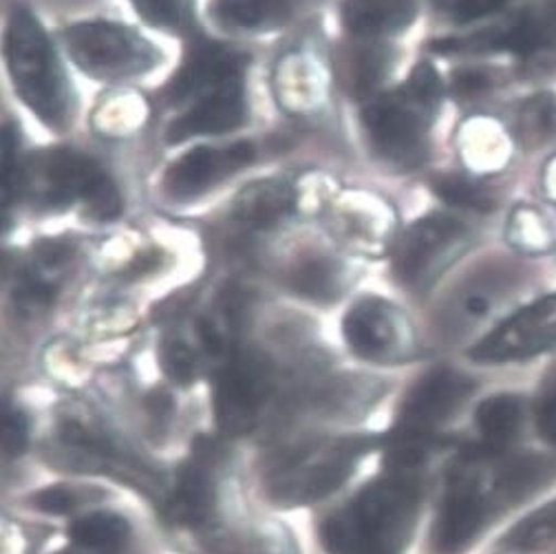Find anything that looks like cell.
Instances as JSON below:
<instances>
[{
    "label": "cell",
    "mask_w": 556,
    "mask_h": 554,
    "mask_svg": "<svg viewBox=\"0 0 556 554\" xmlns=\"http://www.w3.org/2000/svg\"><path fill=\"white\" fill-rule=\"evenodd\" d=\"M382 446L384 431L363 429L309 431L265 444L258 459V498L276 511L325 504Z\"/></svg>",
    "instance_id": "277c9868"
},
{
    "label": "cell",
    "mask_w": 556,
    "mask_h": 554,
    "mask_svg": "<svg viewBox=\"0 0 556 554\" xmlns=\"http://www.w3.org/2000/svg\"><path fill=\"white\" fill-rule=\"evenodd\" d=\"M415 10V0H344L342 21L352 34L376 38L408 27Z\"/></svg>",
    "instance_id": "7402d4cb"
},
{
    "label": "cell",
    "mask_w": 556,
    "mask_h": 554,
    "mask_svg": "<svg viewBox=\"0 0 556 554\" xmlns=\"http://www.w3.org/2000/svg\"><path fill=\"white\" fill-rule=\"evenodd\" d=\"M350 352L371 365H404L422 354L408 318L382 299H363L342 318Z\"/></svg>",
    "instance_id": "9c48e42d"
},
{
    "label": "cell",
    "mask_w": 556,
    "mask_h": 554,
    "mask_svg": "<svg viewBox=\"0 0 556 554\" xmlns=\"http://www.w3.org/2000/svg\"><path fill=\"white\" fill-rule=\"evenodd\" d=\"M115 493L93 479H62L47 483L23 498V508L47 519H74L93 508L109 506Z\"/></svg>",
    "instance_id": "ac0fdd59"
},
{
    "label": "cell",
    "mask_w": 556,
    "mask_h": 554,
    "mask_svg": "<svg viewBox=\"0 0 556 554\" xmlns=\"http://www.w3.org/2000/svg\"><path fill=\"white\" fill-rule=\"evenodd\" d=\"M68 256V250L62 245V243H42L40 250H38V259L47 265V267H58L62 261H66Z\"/></svg>",
    "instance_id": "60d3db41"
},
{
    "label": "cell",
    "mask_w": 556,
    "mask_h": 554,
    "mask_svg": "<svg viewBox=\"0 0 556 554\" xmlns=\"http://www.w3.org/2000/svg\"><path fill=\"white\" fill-rule=\"evenodd\" d=\"M74 62L102 80L132 78L157 64V51L137 32L115 23H78L62 32Z\"/></svg>",
    "instance_id": "52a82bcc"
},
{
    "label": "cell",
    "mask_w": 556,
    "mask_h": 554,
    "mask_svg": "<svg viewBox=\"0 0 556 554\" xmlns=\"http://www.w3.org/2000/svg\"><path fill=\"white\" fill-rule=\"evenodd\" d=\"M536 427L549 444L556 446V376L547 380L536 404Z\"/></svg>",
    "instance_id": "8d00e7d4"
},
{
    "label": "cell",
    "mask_w": 556,
    "mask_h": 554,
    "mask_svg": "<svg viewBox=\"0 0 556 554\" xmlns=\"http://www.w3.org/2000/svg\"><path fill=\"white\" fill-rule=\"evenodd\" d=\"M545 192L552 201H556V158L549 162L545 171Z\"/></svg>",
    "instance_id": "b9f144b4"
},
{
    "label": "cell",
    "mask_w": 556,
    "mask_h": 554,
    "mask_svg": "<svg viewBox=\"0 0 556 554\" xmlns=\"http://www.w3.org/2000/svg\"><path fill=\"white\" fill-rule=\"evenodd\" d=\"M435 192L451 205L464 207V211H475V213H489L495 205L491 192L483 186L459 177V175H448L438 179Z\"/></svg>",
    "instance_id": "4dcf8cb0"
},
{
    "label": "cell",
    "mask_w": 556,
    "mask_h": 554,
    "mask_svg": "<svg viewBox=\"0 0 556 554\" xmlns=\"http://www.w3.org/2000/svg\"><path fill=\"white\" fill-rule=\"evenodd\" d=\"M508 241L528 254H547L556 245V237L547 219L532 205H519L513 213Z\"/></svg>",
    "instance_id": "484cf974"
},
{
    "label": "cell",
    "mask_w": 556,
    "mask_h": 554,
    "mask_svg": "<svg viewBox=\"0 0 556 554\" xmlns=\"http://www.w3.org/2000/svg\"><path fill=\"white\" fill-rule=\"evenodd\" d=\"M410 102L422 106L429 113H435L442 100V80L431 64H417L408 83L400 89Z\"/></svg>",
    "instance_id": "d6a6232c"
},
{
    "label": "cell",
    "mask_w": 556,
    "mask_h": 554,
    "mask_svg": "<svg viewBox=\"0 0 556 554\" xmlns=\"http://www.w3.org/2000/svg\"><path fill=\"white\" fill-rule=\"evenodd\" d=\"M42 462L62 475L126 487L153 508L166 498L173 464L162 462L122 413L87 400H64L38 438Z\"/></svg>",
    "instance_id": "6da1fadb"
},
{
    "label": "cell",
    "mask_w": 556,
    "mask_h": 554,
    "mask_svg": "<svg viewBox=\"0 0 556 554\" xmlns=\"http://www.w3.org/2000/svg\"><path fill=\"white\" fill-rule=\"evenodd\" d=\"M12 83L21 100L49 126L62 128L68 117L66 85L53 47L27 10H16L5 45Z\"/></svg>",
    "instance_id": "8992f818"
},
{
    "label": "cell",
    "mask_w": 556,
    "mask_h": 554,
    "mask_svg": "<svg viewBox=\"0 0 556 554\" xmlns=\"http://www.w3.org/2000/svg\"><path fill=\"white\" fill-rule=\"evenodd\" d=\"M508 0H459L455 5V18L459 23H470L493 14L495 10L504 8Z\"/></svg>",
    "instance_id": "f35d334b"
},
{
    "label": "cell",
    "mask_w": 556,
    "mask_h": 554,
    "mask_svg": "<svg viewBox=\"0 0 556 554\" xmlns=\"http://www.w3.org/2000/svg\"><path fill=\"white\" fill-rule=\"evenodd\" d=\"M245 119V100L241 80H232L215 91L197 98L168 128V142L179 144L197 135H217L241 126Z\"/></svg>",
    "instance_id": "e0dca14e"
},
{
    "label": "cell",
    "mask_w": 556,
    "mask_h": 554,
    "mask_svg": "<svg viewBox=\"0 0 556 554\" xmlns=\"http://www.w3.org/2000/svg\"><path fill=\"white\" fill-rule=\"evenodd\" d=\"M294 8V0H213L211 14L224 27L263 29L281 25Z\"/></svg>",
    "instance_id": "603a6c76"
},
{
    "label": "cell",
    "mask_w": 556,
    "mask_h": 554,
    "mask_svg": "<svg viewBox=\"0 0 556 554\" xmlns=\"http://www.w3.org/2000/svg\"><path fill=\"white\" fill-rule=\"evenodd\" d=\"M438 3H442V5H453V8H455V5L459 3V0H438Z\"/></svg>",
    "instance_id": "7bdbcfd3"
},
{
    "label": "cell",
    "mask_w": 556,
    "mask_h": 554,
    "mask_svg": "<svg viewBox=\"0 0 556 554\" xmlns=\"http://www.w3.org/2000/svg\"><path fill=\"white\" fill-rule=\"evenodd\" d=\"M55 526L45 521L23 519L5 513L3 517V554H40L49 539H53Z\"/></svg>",
    "instance_id": "83f0119b"
},
{
    "label": "cell",
    "mask_w": 556,
    "mask_h": 554,
    "mask_svg": "<svg viewBox=\"0 0 556 554\" xmlns=\"http://www.w3.org/2000/svg\"><path fill=\"white\" fill-rule=\"evenodd\" d=\"M556 543V500L539 506L515 524L500 541L504 552H539Z\"/></svg>",
    "instance_id": "cb8c5ba5"
},
{
    "label": "cell",
    "mask_w": 556,
    "mask_h": 554,
    "mask_svg": "<svg viewBox=\"0 0 556 554\" xmlns=\"http://www.w3.org/2000/svg\"><path fill=\"white\" fill-rule=\"evenodd\" d=\"M290 205V194L283 186H258L256 190L248 192L241 201V215L248 222L265 224L281 217Z\"/></svg>",
    "instance_id": "1f68e13d"
},
{
    "label": "cell",
    "mask_w": 556,
    "mask_h": 554,
    "mask_svg": "<svg viewBox=\"0 0 556 554\" xmlns=\"http://www.w3.org/2000/svg\"><path fill=\"white\" fill-rule=\"evenodd\" d=\"M556 350V292L534 301L483 336L468 358L477 365H504Z\"/></svg>",
    "instance_id": "8fae6325"
},
{
    "label": "cell",
    "mask_w": 556,
    "mask_h": 554,
    "mask_svg": "<svg viewBox=\"0 0 556 554\" xmlns=\"http://www.w3.org/2000/svg\"><path fill=\"white\" fill-rule=\"evenodd\" d=\"M31 184L51 207L80 199L98 219H113L122 211V199L104 171L72 151L42 153L34 166V179H27V188Z\"/></svg>",
    "instance_id": "ba28073f"
},
{
    "label": "cell",
    "mask_w": 556,
    "mask_h": 554,
    "mask_svg": "<svg viewBox=\"0 0 556 554\" xmlns=\"http://www.w3.org/2000/svg\"><path fill=\"white\" fill-rule=\"evenodd\" d=\"M137 14L155 27H175L179 21L177 0H130Z\"/></svg>",
    "instance_id": "74e56055"
},
{
    "label": "cell",
    "mask_w": 556,
    "mask_h": 554,
    "mask_svg": "<svg viewBox=\"0 0 556 554\" xmlns=\"http://www.w3.org/2000/svg\"><path fill=\"white\" fill-rule=\"evenodd\" d=\"M155 511L184 554H201L245 526L254 515L232 442L217 431L197 436L173 464L166 498Z\"/></svg>",
    "instance_id": "3957f363"
},
{
    "label": "cell",
    "mask_w": 556,
    "mask_h": 554,
    "mask_svg": "<svg viewBox=\"0 0 556 554\" xmlns=\"http://www.w3.org/2000/svg\"><path fill=\"white\" fill-rule=\"evenodd\" d=\"M53 301V286L36 274L18 276V284L14 288V303L21 314L36 316L47 310Z\"/></svg>",
    "instance_id": "e575fe53"
},
{
    "label": "cell",
    "mask_w": 556,
    "mask_h": 554,
    "mask_svg": "<svg viewBox=\"0 0 556 554\" xmlns=\"http://www.w3.org/2000/svg\"><path fill=\"white\" fill-rule=\"evenodd\" d=\"M356 60V91L361 96L371 93L374 87L382 80V74L387 68V55L382 49H365L363 53H358Z\"/></svg>",
    "instance_id": "d590c367"
},
{
    "label": "cell",
    "mask_w": 556,
    "mask_h": 554,
    "mask_svg": "<svg viewBox=\"0 0 556 554\" xmlns=\"http://www.w3.org/2000/svg\"><path fill=\"white\" fill-rule=\"evenodd\" d=\"M243 68V55L213 42H192L188 55L184 58L179 72L164 89V98L173 104L188 98H201L207 91H215L232 80H239Z\"/></svg>",
    "instance_id": "5bb4252c"
},
{
    "label": "cell",
    "mask_w": 556,
    "mask_h": 554,
    "mask_svg": "<svg viewBox=\"0 0 556 554\" xmlns=\"http://www.w3.org/2000/svg\"><path fill=\"white\" fill-rule=\"evenodd\" d=\"M431 115L402 91H395L367 106L365 128L374 149L384 160L400 166H415L425 158V135Z\"/></svg>",
    "instance_id": "7c38bea8"
},
{
    "label": "cell",
    "mask_w": 556,
    "mask_h": 554,
    "mask_svg": "<svg viewBox=\"0 0 556 554\" xmlns=\"http://www.w3.org/2000/svg\"><path fill=\"white\" fill-rule=\"evenodd\" d=\"M528 406L517 393H497L479 402L472 415V425L479 436L481 449L504 453L513 446L526 429Z\"/></svg>",
    "instance_id": "d6986e66"
},
{
    "label": "cell",
    "mask_w": 556,
    "mask_h": 554,
    "mask_svg": "<svg viewBox=\"0 0 556 554\" xmlns=\"http://www.w3.org/2000/svg\"><path fill=\"white\" fill-rule=\"evenodd\" d=\"M160 367L175 387L186 389L201 378L205 361L197 350V344L179 336H168L160 344Z\"/></svg>",
    "instance_id": "d4e9b609"
},
{
    "label": "cell",
    "mask_w": 556,
    "mask_h": 554,
    "mask_svg": "<svg viewBox=\"0 0 556 554\" xmlns=\"http://www.w3.org/2000/svg\"><path fill=\"white\" fill-rule=\"evenodd\" d=\"M519 133L528 147L547 144L556 137V93H539L523 104Z\"/></svg>",
    "instance_id": "4316f807"
},
{
    "label": "cell",
    "mask_w": 556,
    "mask_h": 554,
    "mask_svg": "<svg viewBox=\"0 0 556 554\" xmlns=\"http://www.w3.org/2000/svg\"><path fill=\"white\" fill-rule=\"evenodd\" d=\"M36 444V420L21 402H8L3 415V453L5 459H21Z\"/></svg>",
    "instance_id": "f1b7e54d"
},
{
    "label": "cell",
    "mask_w": 556,
    "mask_h": 554,
    "mask_svg": "<svg viewBox=\"0 0 556 554\" xmlns=\"http://www.w3.org/2000/svg\"><path fill=\"white\" fill-rule=\"evenodd\" d=\"M27 188V166L21 164L18 158V135L14 128H5L3 135V205H8L21 197Z\"/></svg>",
    "instance_id": "836d02e7"
},
{
    "label": "cell",
    "mask_w": 556,
    "mask_h": 554,
    "mask_svg": "<svg viewBox=\"0 0 556 554\" xmlns=\"http://www.w3.org/2000/svg\"><path fill=\"white\" fill-rule=\"evenodd\" d=\"M252 160L254 147L250 142H237L226 149L197 147L166 171L164 188L175 199H188L248 166Z\"/></svg>",
    "instance_id": "2e32d148"
},
{
    "label": "cell",
    "mask_w": 556,
    "mask_h": 554,
    "mask_svg": "<svg viewBox=\"0 0 556 554\" xmlns=\"http://www.w3.org/2000/svg\"><path fill=\"white\" fill-rule=\"evenodd\" d=\"M292 288L305 299L327 303L338 297V276L327 261L312 259L294 272Z\"/></svg>",
    "instance_id": "f546056e"
},
{
    "label": "cell",
    "mask_w": 556,
    "mask_h": 554,
    "mask_svg": "<svg viewBox=\"0 0 556 554\" xmlns=\"http://www.w3.org/2000/svg\"><path fill=\"white\" fill-rule=\"evenodd\" d=\"M431 481L378 470L318 519L325 554H404L420 528Z\"/></svg>",
    "instance_id": "5b68a950"
},
{
    "label": "cell",
    "mask_w": 556,
    "mask_h": 554,
    "mask_svg": "<svg viewBox=\"0 0 556 554\" xmlns=\"http://www.w3.org/2000/svg\"><path fill=\"white\" fill-rule=\"evenodd\" d=\"M468 239V230L462 222L446 215H431L415 222L397 239L393 252V272L406 286H422L429 269L438 265L442 256L459 250Z\"/></svg>",
    "instance_id": "4fadbf2b"
},
{
    "label": "cell",
    "mask_w": 556,
    "mask_h": 554,
    "mask_svg": "<svg viewBox=\"0 0 556 554\" xmlns=\"http://www.w3.org/2000/svg\"><path fill=\"white\" fill-rule=\"evenodd\" d=\"M137 526L115 506H100L66 521L64 545L51 554H137Z\"/></svg>",
    "instance_id": "9a60e30c"
},
{
    "label": "cell",
    "mask_w": 556,
    "mask_h": 554,
    "mask_svg": "<svg viewBox=\"0 0 556 554\" xmlns=\"http://www.w3.org/2000/svg\"><path fill=\"white\" fill-rule=\"evenodd\" d=\"M201 554H301V545L286 524L254 515L245 526Z\"/></svg>",
    "instance_id": "44dd1931"
},
{
    "label": "cell",
    "mask_w": 556,
    "mask_h": 554,
    "mask_svg": "<svg viewBox=\"0 0 556 554\" xmlns=\"http://www.w3.org/2000/svg\"><path fill=\"white\" fill-rule=\"evenodd\" d=\"M491 87L489 76H483L481 72H459L455 76V91L462 96H475V93H483L485 89Z\"/></svg>",
    "instance_id": "ab89813d"
},
{
    "label": "cell",
    "mask_w": 556,
    "mask_h": 554,
    "mask_svg": "<svg viewBox=\"0 0 556 554\" xmlns=\"http://www.w3.org/2000/svg\"><path fill=\"white\" fill-rule=\"evenodd\" d=\"M556 477L543 455L466 451L448 468L429 526L431 554H466L508 511Z\"/></svg>",
    "instance_id": "7a4b0ae2"
},
{
    "label": "cell",
    "mask_w": 556,
    "mask_h": 554,
    "mask_svg": "<svg viewBox=\"0 0 556 554\" xmlns=\"http://www.w3.org/2000/svg\"><path fill=\"white\" fill-rule=\"evenodd\" d=\"M552 45H556V3L530 10L493 32H483L472 42V47L504 49L515 55H534Z\"/></svg>",
    "instance_id": "ffe728a7"
},
{
    "label": "cell",
    "mask_w": 556,
    "mask_h": 554,
    "mask_svg": "<svg viewBox=\"0 0 556 554\" xmlns=\"http://www.w3.org/2000/svg\"><path fill=\"white\" fill-rule=\"evenodd\" d=\"M475 389V380L457 369H431L417 378L400 398L389 429L402 433L440 436L442 429L457 418Z\"/></svg>",
    "instance_id": "30bf717a"
}]
</instances>
